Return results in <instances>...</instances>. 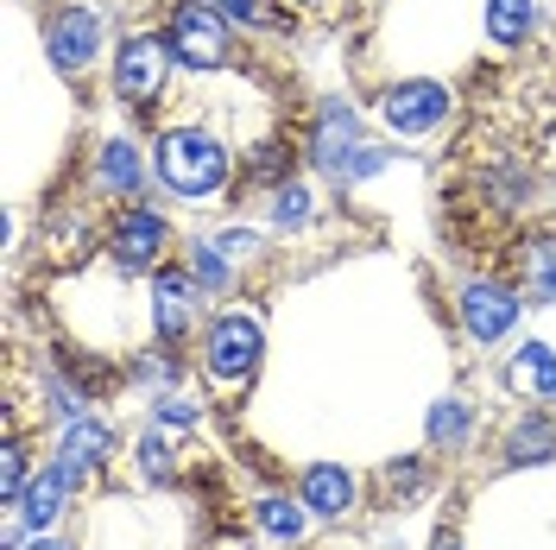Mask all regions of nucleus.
<instances>
[{
  "label": "nucleus",
  "mask_w": 556,
  "mask_h": 550,
  "mask_svg": "<svg viewBox=\"0 0 556 550\" xmlns=\"http://www.w3.org/2000/svg\"><path fill=\"white\" fill-rule=\"evenodd\" d=\"M159 177L177 197H208V190L228 184V152H222V139L197 134V127H177V134L159 139Z\"/></svg>",
  "instance_id": "1"
},
{
  "label": "nucleus",
  "mask_w": 556,
  "mask_h": 550,
  "mask_svg": "<svg viewBox=\"0 0 556 550\" xmlns=\"http://www.w3.org/2000/svg\"><path fill=\"white\" fill-rule=\"evenodd\" d=\"M165 45L177 64L190 70H215L228 64V13H215L208 0H177L165 20Z\"/></svg>",
  "instance_id": "2"
},
{
  "label": "nucleus",
  "mask_w": 556,
  "mask_h": 550,
  "mask_svg": "<svg viewBox=\"0 0 556 550\" xmlns=\"http://www.w3.org/2000/svg\"><path fill=\"white\" fill-rule=\"evenodd\" d=\"M260 354H266V329L247 316V310H228V316H215L203 336V367L215 379H247L260 367Z\"/></svg>",
  "instance_id": "3"
},
{
  "label": "nucleus",
  "mask_w": 556,
  "mask_h": 550,
  "mask_svg": "<svg viewBox=\"0 0 556 550\" xmlns=\"http://www.w3.org/2000/svg\"><path fill=\"white\" fill-rule=\"evenodd\" d=\"M165 64H172V45L152 33H134L121 51H114V89H121V102L146 108L159 89H165Z\"/></svg>",
  "instance_id": "4"
},
{
  "label": "nucleus",
  "mask_w": 556,
  "mask_h": 550,
  "mask_svg": "<svg viewBox=\"0 0 556 550\" xmlns=\"http://www.w3.org/2000/svg\"><path fill=\"white\" fill-rule=\"evenodd\" d=\"M102 45V13L96 7H58L51 26H45V51L58 70H83Z\"/></svg>",
  "instance_id": "5"
},
{
  "label": "nucleus",
  "mask_w": 556,
  "mask_h": 550,
  "mask_svg": "<svg viewBox=\"0 0 556 550\" xmlns=\"http://www.w3.org/2000/svg\"><path fill=\"white\" fill-rule=\"evenodd\" d=\"M443 114H450V89L443 83H399V89H386L392 134H430V127H443Z\"/></svg>",
  "instance_id": "6"
},
{
  "label": "nucleus",
  "mask_w": 556,
  "mask_h": 550,
  "mask_svg": "<svg viewBox=\"0 0 556 550\" xmlns=\"http://www.w3.org/2000/svg\"><path fill=\"white\" fill-rule=\"evenodd\" d=\"M513 323H519V298H513L506 285H468V291H462V329H468L475 342L513 336Z\"/></svg>",
  "instance_id": "7"
},
{
  "label": "nucleus",
  "mask_w": 556,
  "mask_h": 550,
  "mask_svg": "<svg viewBox=\"0 0 556 550\" xmlns=\"http://www.w3.org/2000/svg\"><path fill=\"white\" fill-rule=\"evenodd\" d=\"M114 260L121 266H152L159 253H165V222L152 215V209H127L121 222H114Z\"/></svg>",
  "instance_id": "8"
},
{
  "label": "nucleus",
  "mask_w": 556,
  "mask_h": 550,
  "mask_svg": "<svg viewBox=\"0 0 556 550\" xmlns=\"http://www.w3.org/2000/svg\"><path fill=\"white\" fill-rule=\"evenodd\" d=\"M304 507L316 518H342L354 507V475H348L342 462H311L304 468Z\"/></svg>",
  "instance_id": "9"
},
{
  "label": "nucleus",
  "mask_w": 556,
  "mask_h": 550,
  "mask_svg": "<svg viewBox=\"0 0 556 550\" xmlns=\"http://www.w3.org/2000/svg\"><path fill=\"white\" fill-rule=\"evenodd\" d=\"M506 386L519 399H556V348L551 342H525L513 361H506Z\"/></svg>",
  "instance_id": "10"
},
{
  "label": "nucleus",
  "mask_w": 556,
  "mask_h": 550,
  "mask_svg": "<svg viewBox=\"0 0 556 550\" xmlns=\"http://www.w3.org/2000/svg\"><path fill=\"white\" fill-rule=\"evenodd\" d=\"M108 424H96V417H70V430H64V443H58V468H64L70 482L83 475V468H96L108 455Z\"/></svg>",
  "instance_id": "11"
},
{
  "label": "nucleus",
  "mask_w": 556,
  "mask_h": 550,
  "mask_svg": "<svg viewBox=\"0 0 556 550\" xmlns=\"http://www.w3.org/2000/svg\"><path fill=\"white\" fill-rule=\"evenodd\" d=\"M152 323H159L165 342H184V329H190V273H159V285H152Z\"/></svg>",
  "instance_id": "12"
},
{
  "label": "nucleus",
  "mask_w": 556,
  "mask_h": 550,
  "mask_svg": "<svg viewBox=\"0 0 556 550\" xmlns=\"http://www.w3.org/2000/svg\"><path fill=\"white\" fill-rule=\"evenodd\" d=\"M64 493H70V475H64V468H45V475L26 482V493H20L13 507H20V518H26L33 532H45L51 518L64 513Z\"/></svg>",
  "instance_id": "13"
},
{
  "label": "nucleus",
  "mask_w": 556,
  "mask_h": 550,
  "mask_svg": "<svg viewBox=\"0 0 556 550\" xmlns=\"http://www.w3.org/2000/svg\"><path fill=\"white\" fill-rule=\"evenodd\" d=\"M348 146H354V108H342V102H329L323 108V121H316V146H311V159L316 165H329V172H342L348 159Z\"/></svg>",
  "instance_id": "14"
},
{
  "label": "nucleus",
  "mask_w": 556,
  "mask_h": 550,
  "mask_svg": "<svg viewBox=\"0 0 556 550\" xmlns=\"http://www.w3.org/2000/svg\"><path fill=\"white\" fill-rule=\"evenodd\" d=\"M102 190H114V197H134V184H139V152L127 146V139H108L102 146Z\"/></svg>",
  "instance_id": "15"
},
{
  "label": "nucleus",
  "mask_w": 556,
  "mask_h": 550,
  "mask_svg": "<svg viewBox=\"0 0 556 550\" xmlns=\"http://www.w3.org/2000/svg\"><path fill=\"white\" fill-rule=\"evenodd\" d=\"M531 33V0H486V38L493 45H525Z\"/></svg>",
  "instance_id": "16"
},
{
  "label": "nucleus",
  "mask_w": 556,
  "mask_h": 550,
  "mask_svg": "<svg viewBox=\"0 0 556 550\" xmlns=\"http://www.w3.org/2000/svg\"><path fill=\"white\" fill-rule=\"evenodd\" d=\"M525 298H538V304L556 298V247L551 241L525 247Z\"/></svg>",
  "instance_id": "17"
},
{
  "label": "nucleus",
  "mask_w": 556,
  "mask_h": 550,
  "mask_svg": "<svg viewBox=\"0 0 556 550\" xmlns=\"http://www.w3.org/2000/svg\"><path fill=\"white\" fill-rule=\"evenodd\" d=\"M551 455H556V430L551 424H525L519 437H513V449H506V462H519V468L525 462H551Z\"/></svg>",
  "instance_id": "18"
},
{
  "label": "nucleus",
  "mask_w": 556,
  "mask_h": 550,
  "mask_svg": "<svg viewBox=\"0 0 556 550\" xmlns=\"http://www.w3.org/2000/svg\"><path fill=\"white\" fill-rule=\"evenodd\" d=\"M260 525H266L273 538H298V532H304V507L273 493V500H260Z\"/></svg>",
  "instance_id": "19"
},
{
  "label": "nucleus",
  "mask_w": 556,
  "mask_h": 550,
  "mask_svg": "<svg viewBox=\"0 0 556 550\" xmlns=\"http://www.w3.org/2000/svg\"><path fill=\"white\" fill-rule=\"evenodd\" d=\"M462 437H468V405L462 399H443L430 412V443H462Z\"/></svg>",
  "instance_id": "20"
},
{
  "label": "nucleus",
  "mask_w": 556,
  "mask_h": 550,
  "mask_svg": "<svg viewBox=\"0 0 556 550\" xmlns=\"http://www.w3.org/2000/svg\"><path fill=\"white\" fill-rule=\"evenodd\" d=\"M273 222H278V228H298V222H311V190H304V184H285V190H278Z\"/></svg>",
  "instance_id": "21"
},
{
  "label": "nucleus",
  "mask_w": 556,
  "mask_h": 550,
  "mask_svg": "<svg viewBox=\"0 0 556 550\" xmlns=\"http://www.w3.org/2000/svg\"><path fill=\"white\" fill-rule=\"evenodd\" d=\"M20 493H26V455H20V443H13L7 455H0V500L13 507Z\"/></svg>",
  "instance_id": "22"
},
{
  "label": "nucleus",
  "mask_w": 556,
  "mask_h": 550,
  "mask_svg": "<svg viewBox=\"0 0 556 550\" xmlns=\"http://www.w3.org/2000/svg\"><path fill=\"white\" fill-rule=\"evenodd\" d=\"M190 278H197V285H222V278H228V253H222L215 241L197 247V260H190Z\"/></svg>",
  "instance_id": "23"
},
{
  "label": "nucleus",
  "mask_w": 556,
  "mask_h": 550,
  "mask_svg": "<svg viewBox=\"0 0 556 550\" xmlns=\"http://www.w3.org/2000/svg\"><path fill=\"white\" fill-rule=\"evenodd\" d=\"M159 424L165 430H197V405L190 399H159Z\"/></svg>",
  "instance_id": "24"
},
{
  "label": "nucleus",
  "mask_w": 556,
  "mask_h": 550,
  "mask_svg": "<svg viewBox=\"0 0 556 550\" xmlns=\"http://www.w3.org/2000/svg\"><path fill=\"white\" fill-rule=\"evenodd\" d=\"M165 455H172V449L152 437V443H139V468H146L152 482H165V475H172V462H165Z\"/></svg>",
  "instance_id": "25"
},
{
  "label": "nucleus",
  "mask_w": 556,
  "mask_h": 550,
  "mask_svg": "<svg viewBox=\"0 0 556 550\" xmlns=\"http://www.w3.org/2000/svg\"><path fill=\"white\" fill-rule=\"evenodd\" d=\"M215 13H228V20H241V26H253L260 20V0H208Z\"/></svg>",
  "instance_id": "26"
},
{
  "label": "nucleus",
  "mask_w": 556,
  "mask_h": 550,
  "mask_svg": "<svg viewBox=\"0 0 556 550\" xmlns=\"http://www.w3.org/2000/svg\"><path fill=\"white\" fill-rule=\"evenodd\" d=\"M26 550H64V545H58V538H45V532H38V538H33V545H26Z\"/></svg>",
  "instance_id": "27"
},
{
  "label": "nucleus",
  "mask_w": 556,
  "mask_h": 550,
  "mask_svg": "<svg viewBox=\"0 0 556 550\" xmlns=\"http://www.w3.org/2000/svg\"><path fill=\"white\" fill-rule=\"evenodd\" d=\"M437 550H462V545H455V538H443V545H437Z\"/></svg>",
  "instance_id": "28"
},
{
  "label": "nucleus",
  "mask_w": 556,
  "mask_h": 550,
  "mask_svg": "<svg viewBox=\"0 0 556 550\" xmlns=\"http://www.w3.org/2000/svg\"><path fill=\"white\" fill-rule=\"evenodd\" d=\"M291 7H311V0H291Z\"/></svg>",
  "instance_id": "29"
}]
</instances>
